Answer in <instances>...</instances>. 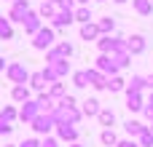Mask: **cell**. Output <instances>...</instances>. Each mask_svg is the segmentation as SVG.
I'll use <instances>...</instances> for the list:
<instances>
[{
  "instance_id": "cell-7",
  "label": "cell",
  "mask_w": 153,
  "mask_h": 147,
  "mask_svg": "<svg viewBox=\"0 0 153 147\" xmlns=\"http://www.w3.org/2000/svg\"><path fill=\"white\" fill-rule=\"evenodd\" d=\"M54 126H56V123H54V118H51V115H43V112H40V115L32 121V129H35V134H46V137H48V131H51Z\"/></svg>"
},
{
  "instance_id": "cell-21",
  "label": "cell",
  "mask_w": 153,
  "mask_h": 147,
  "mask_svg": "<svg viewBox=\"0 0 153 147\" xmlns=\"http://www.w3.org/2000/svg\"><path fill=\"white\" fill-rule=\"evenodd\" d=\"M134 11L140 16H151L153 13V0H134Z\"/></svg>"
},
{
  "instance_id": "cell-13",
  "label": "cell",
  "mask_w": 153,
  "mask_h": 147,
  "mask_svg": "<svg viewBox=\"0 0 153 147\" xmlns=\"http://www.w3.org/2000/svg\"><path fill=\"white\" fill-rule=\"evenodd\" d=\"M56 134H59V139H65V142H78V129L75 126H67V123H59L56 126Z\"/></svg>"
},
{
  "instance_id": "cell-12",
  "label": "cell",
  "mask_w": 153,
  "mask_h": 147,
  "mask_svg": "<svg viewBox=\"0 0 153 147\" xmlns=\"http://www.w3.org/2000/svg\"><path fill=\"white\" fill-rule=\"evenodd\" d=\"M86 75H89V86H94L97 91H105L108 88V78L100 70H86Z\"/></svg>"
},
{
  "instance_id": "cell-15",
  "label": "cell",
  "mask_w": 153,
  "mask_h": 147,
  "mask_svg": "<svg viewBox=\"0 0 153 147\" xmlns=\"http://www.w3.org/2000/svg\"><path fill=\"white\" fill-rule=\"evenodd\" d=\"M126 107H129L132 112H140V110H145V102H143V96H140V94L126 91Z\"/></svg>"
},
{
  "instance_id": "cell-41",
  "label": "cell",
  "mask_w": 153,
  "mask_h": 147,
  "mask_svg": "<svg viewBox=\"0 0 153 147\" xmlns=\"http://www.w3.org/2000/svg\"><path fill=\"white\" fill-rule=\"evenodd\" d=\"M145 86H148V88L153 91V75H148V78H145Z\"/></svg>"
},
{
  "instance_id": "cell-22",
  "label": "cell",
  "mask_w": 153,
  "mask_h": 147,
  "mask_svg": "<svg viewBox=\"0 0 153 147\" xmlns=\"http://www.w3.org/2000/svg\"><path fill=\"white\" fill-rule=\"evenodd\" d=\"M13 37V29H11V19L0 16V40H11Z\"/></svg>"
},
{
  "instance_id": "cell-33",
  "label": "cell",
  "mask_w": 153,
  "mask_h": 147,
  "mask_svg": "<svg viewBox=\"0 0 153 147\" xmlns=\"http://www.w3.org/2000/svg\"><path fill=\"white\" fill-rule=\"evenodd\" d=\"M113 62H116L118 70H121V67H126V64L132 62V56H129V54H118V56H113Z\"/></svg>"
},
{
  "instance_id": "cell-4",
  "label": "cell",
  "mask_w": 153,
  "mask_h": 147,
  "mask_svg": "<svg viewBox=\"0 0 153 147\" xmlns=\"http://www.w3.org/2000/svg\"><path fill=\"white\" fill-rule=\"evenodd\" d=\"M5 75H8V80H11V83H16V86H24V83L30 80V72H27V67H24L22 62H13V64H8Z\"/></svg>"
},
{
  "instance_id": "cell-43",
  "label": "cell",
  "mask_w": 153,
  "mask_h": 147,
  "mask_svg": "<svg viewBox=\"0 0 153 147\" xmlns=\"http://www.w3.org/2000/svg\"><path fill=\"white\" fill-rule=\"evenodd\" d=\"M78 3H81V5H86V3H89V0H78Z\"/></svg>"
},
{
  "instance_id": "cell-23",
  "label": "cell",
  "mask_w": 153,
  "mask_h": 147,
  "mask_svg": "<svg viewBox=\"0 0 153 147\" xmlns=\"http://www.w3.org/2000/svg\"><path fill=\"white\" fill-rule=\"evenodd\" d=\"M100 142H102L105 147H116L118 145V137L113 134V129H105V131L100 134Z\"/></svg>"
},
{
  "instance_id": "cell-38",
  "label": "cell",
  "mask_w": 153,
  "mask_h": 147,
  "mask_svg": "<svg viewBox=\"0 0 153 147\" xmlns=\"http://www.w3.org/2000/svg\"><path fill=\"white\" fill-rule=\"evenodd\" d=\"M40 147H56V139H54V137H46V139L40 142Z\"/></svg>"
},
{
  "instance_id": "cell-36",
  "label": "cell",
  "mask_w": 153,
  "mask_h": 147,
  "mask_svg": "<svg viewBox=\"0 0 153 147\" xmlns=\"http://www.w3.org/2000/svg\"><path fill=\"white\" fill-rule=\"evenodd\" d=\"M16 147H40V142L38 139H24L22 145H16Z\"/></svg>"
},
{
  "instance_id": "cell-3",
  "label": "cell",
  "mask_w": 153,
  "mask_h": 147,
  "mask_svg": "<svg viewBox=\"0 0 153 147\" xmlns=\"http://www.w3.org/2000/svg\"><path fill=\"white\" fill-rule=\"evenodd\" d=\"M32 37H35V40H32V48H35V51L54 48V40H56V35H54V27H40V29H38Z\"/></svg>"
},
{
  "instance_id": "cell-28",
  "label": "cell",
  "mask_w": 153,
  "mask_h": 147,
  "mask_svg": "<svg viewBox=\"0 0 153 147\" xmlns=\"http://www.w3.org/2000/svg\"><path fill=\"white\" fill-rule=\"evenodd\" d=\"M30 86H32L35 91H43V88H46V78H43V72H32V75H30Z\"/></svg>"
},
{
  "instance_id": "cell-45",
  "label": "cell",
  "mask_w": 153,
  "mask_h": 147,
  "mask_svg": "<svg viewBox=\"0 0 153 147\" xmlns=\"http://www.w3.org/2000/svg\"><path fill=\"white\" fill-rule=\"evenodd\" d=\"M70 147H81V145H78V142H75V145H70Z\"/></svg>"
},
{
  "instance_id": "cell-42",
  "label": "cell",
  "mask_w": 153,
  "mask_h": 147,
  "mask_svg": "<svg viewBox=\"0 0 153 147\" xmlns=\"http://www.w3.org/2000/svg\"><path fill=\"white\" fill-rule=\"evenodd\" d=\"M3 70H8V64H5V59L0 56V72H3Z\"/></svg>"
},
{
  "instance_id": "cell-32",
  "label": "cell",
  "mask_w": 153,
  "mask_h": 147,
  "mask_svg": "<svg viewBox=\"0 0 153 147\" xmlns=\"http://www.w3.org/2000/svg\"><path fill=\"white\" fill-rule=\"evenodd\" d=\"M140 147H153V129L151 126L140 134Z\"/></svg>"
},
{
  "instance_id": "cell-1",
  "label": "cell",
  "mask_w": 153,
  "mask_h": 147,
  "mask_svg": "<svg viewBox=\"0 0 153 147\" xmlns=\"http://www.w3.org/2000/svg\"><path fill=\"white\" fill-rule=\"evenodd\" d=\"M51 118H54V123H56V126H59V123L75 126V123L81 121V110L75 107V99H73V96H65V99L56 104V110L51 112Z\"/></svg>"
},
{
  "instance_id": "cell-20",
  "label": "cell",
  "mask_w": 153,
  "mask_h": 147,
  "mask_svg": "<svg viewBox=\"0 0 153 147\" xmlns=\"http://www.w3.org/2000/svg\"><path fill=\"white\" fill-rule=\"evenodd\" d=\"M11 96H13V102H30V88L27 86H13Z\"/></svg>"
},
{
  "instance_id": "cell-10",
  "label": "cell",
  "mask_w": 153,
  "mask_h": 147,
  "mask_svg": "<svg viewBox=\"0 0 153 147\" xmlns=\"http://www.w3.org/2000/svg\"><path fill=\"white\" fill-rule=\"evenodd\" d=\"M100 37H102V32H100V27H97L94 21H89V24H81V40L91 43V40H100Z\"/></svg>"
},
{
  "instance_id": "cell-18",
  "label": "cell",
  "mask_w": 153,
  "mask_h": 147,
  "mask_svg": "<svg viewBox=\"0 0 153 147\" xmlns=\"http://www.w3.org/2000/svg\"><path fill=\"white\" fill-rule=\"evenodd\" d=\"M145 129H148V126H143L140 121H132V118H129V121L124 123V131H126L129 137H140V134H143Z\"/></svg>"
},
{
  "instance_id": "cell-8",
  "label": "cell",
  "mask_w": 153,
  "mask_h": 147,
  "mask_svg": "<svg viewBox=\"0 0 153 147\" xmlns=\"http://www.w3.org/2000/svg\"><path fill=\"white\" fill-rule=\"evenodd\" d=\"M27 13H30V3H27V0H13L8 19H11V21H24V16H27Z\"/></svg>"
},
{
  "instance_id": "cell-39",
  "label": "cell",
  "mask_w": 153,
  "mask_h": 147,
  "mask_svg": "<svg viewBox=\"0 0 153 147\" xmlns=\"http://www.w3.org/2000/svg\"><path fill=\"white\" fill-rule=\"evenodd\" d=\"M143 112H145V118L153 123V107H151V104H145V110H143ZM151 129H153V126H151Z\"/></svg>"
},
{
  "instance_id": "cell-24",
  "label": "cell",
  "mask_w": 153,
  "mask_h": 147,
  "mask_svg": "<svg viewBox=\"0 0 153 147\" xmlns=\"http://www.w3.org/2000/svg\"><path fill=\"white\" fill-rule=\"evenodd\" d=\"M124 88H126V80H124V78H118V75L108 78V91L116 94V91H124Z\"/></svg>"
},
{
  "instance_id": "cell-37",
  "label": "cell",
  "mask_w": 153,
  "mask_h": 147,
  "mask_svg": "<svg viewBox=\"0 0 153 147\" xmlns=\"http://www.w3.org/2000/svg\"><path fill=\"white\" fill-rule=\"evenodd\" d=\"M54 5H62V8H73V0H48Z\"/></svg>"
},
{
  "instance_id": "cell-14",
  "label": "cell",
  "mask_w": 153,
  "mask_h": 147,
  "mask_svg": "<svg viewBox=\"0 0 153 147\" xmlns=\"http://www.w3.org/2000/svg\"><path fill=\"white\" fill-rule=\"evenodd\" d=\"M22 24H24V32H30V35H35V32L40 29V16L30 11V13L24 16V21H22Z\"/></svg>"
},
{
  "instance_id": "cell-11",
  "label": "cell",
  "mask_w": 153,
  "mask_h": 147,
  "mask_svg": "<svg viewBox=\"0 0 153 147\" xmlns=\"http://www.w3.org/2000/svg\"><path fill=\"white\" fill-rule=\"evenodd\" d=\"M143 51H145V37H143V35H132V37H126V54H129V56L143 54Z\"/></svg>"
},
{
  "instance_id": "cell-26",
  "label": "cell",
  "mask_w": 153,
  "mask_h": 147,
  "mask_svg": "<svg viewBox=\"0 0 153 147\" xmlns=\"http://www.w3.org/2000/svg\"><path fill=\"white\" fill-rule=\"evenodd\" d=\"M97 118H100V123H102L105 129H113V123H116V112H113V110H102Z\"/></svg>"
},
{
  "instance_id": "cell-44",
  "label": "cell",
  "mask_w": 153,
  "mask_h": 147,
  "mask_svg": "<svg viewBox=\"0 0 153 147\" xmlns=\"http://www.w3.org/2000/svg\"><path fill=\"white\" fill-rule=\"evenodd\" d=\"M148 104H151V107H153V94H151V102H148Z\"/></svg>"
},
{
  "instance_id": "cell-34",
  "label": "cell",
  "mask_w": 153,
  "mask_h": 147,
  "mask_svg": "<svg viewBox=\"0 0 153 147\" xmlns=\"http://www.w3.org/2000/svg\"><path fill=\"white\" fill-rule=\"evenodd\" d=\"M0 115H3L5 121H13V118H19V112H16L13 107H3V112H0Z\"/></svg>"
},
{
  "instance_id": "cell-6",
  "label": "cell",
  "mask_w": 153,
  "mask_h": 147,
  "mask_svg": "<svg viewBox=\"0 0 153 147\" xmlns=\"http://www.w3.org/2000/svg\"><path fill=\"white\" fill-rule=\"evenodd\" d=\"M38 115H40V104H38V102H32V99H30V102H24V104H22V110H19V121H24V123H32Z\"/></svg>"
},
{
  "instance_id": "cell-25",
  "label": "cell",
  "mask_w": 153,
  "mask_h": 147,
  "mask_svg": "<svg viewBox=\"0 0 153 147\" xmlns=\"http://www.w3.org/2000/svg\"><path fill=\"white\" fill-rule=\"evenodd\" d=\"M145 88V78L143 75H134L132 80H129V86H126V91H132V94H140Z\"/></svg>"
},
{
  "instance_id": "cell-29",
  "label": "cell",
  "mask_w": 153,
  "mask_h": 147,
  "mask_svg": "<svg viewBox=\"0 0 153 147\" xmlns=\"http://www.w3.org/2000/svg\"><path fill=\"white\" fill-rule=\"evenodd\" d=\"M48 96L62 102V99L67 96V94H65V83H51V88H48Z\"/></svg>"
},
{
  "instance_id": "cell-2",
  "label": "cell",
  "mask_w": 153,
  "mask_h": 147,
  "mask_svg": "<svg viewBox=\"0 0 153 147\" xmlns=\"http://www.w3.org/2000/svg\"><path fill=\"white\" fill-rule=\"evenodd\" d=\"M97 48H100V54H108V56L126 54V37H110V35H102V37L97 40Z\"/></svg>"
},
{
  "instance_id": "cell-9",
  "label": "cell",
  "mask_w": 153,
  "mask_h": 147,
  "mask_svg": "<svg viewBox=\"0 0 153 147\" xmlns=\"http://www.w3.org/2000/svg\"><path fill=\"white\" fill-rule=\"evenodd\" d=\"M75 21V11L73 8H62L56 16H54V29H62V27H67V24H73Z\"/></svg>"
},
{
  "instance_id": "cell-19",
  "label": "cell",
  "mask_w": 153,
  "mask_h": 147,
  "mask_svg": "<svg viewBox=\"0 0 153 147\" xmlns=\"http://www.w3.org/2000/svg\"><path fill=\"white\" fill-rule=\"evenodd\" d=\"M56 13H59V11H56V8H54V3H48V0H43V3H40V8H38V16H40V19H54Z\"/></svg>"
},
{
  "instance_id": "cell-27",
  "label": "cell",
  "mask_w": 153,
  "mask_h": 147,
  "mask_svg": "<svg viewBox=\"0 0 153 147\" xmlns=\"http://www.w3.org/2000/svg\"><path fill=\"white\" fill-rule=\"evenodd\" d=\"M97 27H100V32H102V35H108V32H113L116 19H113V16H105V19H100V21H97Z\"/></svg>"
},
{
  "instance_id": "cell-40",
  "label": "cell",
  "mask_w": 153,
  "mask_h": 147,
  "mask_svg": "<svg viewBox=\"0 0 153 147\" xmlns=\"http://www.w3.org/2000/svg\"><path fill=\"white\" fill-rule=\"evenodd\" d=\"M116 147H140L137 142H132V139H124V142H118Z\"/></svg>"
},
{
  "instance_id": "cell-16",
  "label": "cell",
  "mask_w": 153,
  "mask_h": 147,
  "mask_svg": "<svg viewBox=\"0 0 153 147\" xmlns=\"http://www.w3.org/2000/svg\"><path fill=\"white\" fill-rule=\"evenodd\" d=\"M35 102L40 104V112H43V115H51V112L56 110V104H54V99H51L48 94H40V96H38Z\"/></svg>"
},
{
  "instance_id": "cell-31",
  "label": "cell",
  "mask_w": 153,
  "mask_h": 147,
  "mask_svg": "<svg viewBox=\"0 0 153 147\" xmlns=\"http://www.w3.org/2000/svg\"><path fill=\"white\" fill-rule=\"evenodd\" d=\"M73 86H75V88H86V86H89V75H86V70H81V72L73 75Z\"/></svg>"
},
{
  "instance_id": "cell-17",
  "label": "cell",
  "mask_w": 153,
  "mask_h": 147,
  "mask_svg": "<svg viewBox=\"0 0 153 147\" xmlns=\"http://www.w3.org/2000/svg\"><path fill=\"white\" fill-rule=\"evenodd\" d=\"M100 112H102V107H100L97 99H86L83 107H81V115H89V118H94V115H100Z\"/></svg>"
},
{
  "instance_id": "cell-35",
  "label": "cell",
  "mask_w": 153,
  "mask_h": 147,
  "mask_svg": "<svg viewBox=\"0 0 153 147\" xmlns=\"http://www.w3.org/2000/svg\"><path fill=\"white\" fill-rule=\"evenodd\" d=\"M13 131V126H11V121H5L3 115H0V134H11Z\"/></svg>"
},
{
  "instance_id": "cell-30",
  "label": "cell",
  "mask_w": 153,
  "mask_h": 147,
  "mask_svg": "<svg viewBox=\"0 0 153 147\" xmlns=\"http://www.w3.org/2000/svg\"><path fill=\"white\" fill-rule=\"evenodd\" d=\"M75 21H81V24H89V21H91V11H89V5H81V8L75 11Z\"/></svg>"
},
{
  "instance_id": "cell-5",
  "label": "cell",
  "mask_w": 153,
  "mask_h": 147,
  "mask_svg": "<svg viewBox=\"0 0 153 147\" xmlns=\"http://www.w3.org/2000/svg\"><path fill=\"white\" fill-rule=\"evenodd\" d=\"M97 70H100L105 78H113V75L118 72V64L113 62V56H108V54H100V59H97Z\"/></svg>"
},
{
  "instance_id": "cell-46",
  "label": "cell",
  "mask_w": 153,
  "mask_h": 147,
  "mask_svg": "<svg viewBox=\"0 0 153 147\" xmlns=\"http://www.w3.org/2000/svg\"><path fill=\"white\" fill-rule=\"evenodd\" d=\"M116 3H124V0H116Z\"/></svg>"
}]
</instances>
